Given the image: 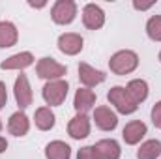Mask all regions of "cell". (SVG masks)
<instances>
[{
	"label": "cell",
	"instance_id": "cell-3",
	"mask_svg": "<svg viewBox=\"0 0 161 159\" xmlns=\"http://www.w3.org/2000/svg\"><path fill=\"white\" fill-rule=\"evenodd\" d=\"M107 99L116 107V111L122 112V114H131V112H135L137 107H139V105H135V103L131 101V97L127 96L125 88H122V86L111 88L109 94H107Z\"/></svg>",
	"mask_w": 161,
	"mask_h": 159
},
{
	"label": "cell",
	"instance_id": "cell-13",
	"mask_svg": "<svg viewBox=\"0 0 161 159\" xmlns=\"http://www.w3.org/2000/svg\"><path fill=\"white\" fill-rule=\"evenodd\" d=\"M94 103H96V94H94L92 90H88V88H79V90H77V94H75V101H73L77 112L86 114V112L94 107Z\"/></svg>",
	"mask_w": 161,
	"mask_h": 159
},
{
	"label": "cell",
	"instance_id": "cell-21",
	"mask_svg": "<svg viewBox=\"0 0 161 159\" xmlns=\"http://www.w3.org/2000/svg\"><path fill=\"white\" fill-rule=\"evenodd\" d=\"M34 120H36V125L41 131H49L54 125V114L51 112L49 107H40L36 111V114H34Z\"/></svg>",
	"mask_w": 161,
	"mask_h": 159
},
{
	"label": "cell",
	"instance_id": "cell-28",
	"mask_svg": "<svg viewBox=\"0 0 161 159\" xmlns=\"http://www.w3.org/2000/svg\"><path fill=\"white\" fill-rule=\"evenodd\" d=\"M0 131H2V122H0Z\"/></svg>",
	"mask_w": 161,
	"mask_h": 159
},
{
	"label": "cell",
	"instance_id": "cell-8",
	"mask_svg": "<svg viewBox=\"0 0 161 159\" xmlns=\"http://www.w3.org/2000/svg\"><path fill=\"white\" fill-rule=\"evenodd\" d=\"M94 120H96V125H97L99 129H103V131H113V129L116 127V123H118L116 114H114L109 107H105V105L96 107V111H94Z\"/></svg>",
	"mask_w": 161,
	"mask_h": 159
},
{
	"label": "cell",
	"instance_id": "cell-6",
	"mask_svg": "<svg viewBox=\"0 0 161 159\" xmlns=\"http://www.w3.org/2000/svg\"><path fill=\"white\" fill-rule=\"evenodd\" d=\"M82 23H84V26L90 28V30L101 28L103 23H105V13H103V9H101L99 6H96V4H86L84 9H82Z\"/></svg>",
	"mask_w": 161,
	"mask_h": 159
},
{
	"label": "cell",
	"instance_id": "cell-25",
	"mask_svg": "<svg viewBox=\"0 0 161 159\" xmlns=\"http://www.w3.org/2000/svg\"><path fill=\"white\" fill-rule=\"evenodd\" d=\"M6 101H8V92H6V86H4V82L0 80V111L4 109Z\"/></svg>",
	"mask_w": 161,
	"mask_h": 159
},
{
	"label": "cell",
	"instance_id": "cell-9",
	"mask_svg": "<svg viewBox=\"0 0 161 159\" xmlns=\"http://www.w3.org/2000/svg\"><path fill=\"white\" fill-rule=\"evenodd\" d=\"M144 135H146V123L141 120H133V122L125 123V127L122 131L125 144H137V142H141V139Z\"/></svg>",
	"mask_w": 161,
	"mask_h": 159
},
{
	"label": "cell",
	"instance_id": "cell-24",
	"mask_svg": "<svg viewBox=\"0 0 161 159\" xmlns=\"http://www.w3.org/2000/svg\"><path fill=\"white\" fill-rule=\"evenodd\" d=\"M152 122H154L156 127H159L161 129V101L159 103H156L154 109H152Z\"/></svg>",
	"mask_w": 161,
	"mask_h": 159
},
{
	"label": "cell",
	"instance_id": "cell-2",
	"mask_svg": "<svg viewBox=\"0 0 161 159\" xmlns=\"http://www.w3.org/2000/svg\"><path fill=\"white\" fill-rule=\"evenodd\" d=\"M68 82L62 79L58 80H49L45 86H43V99L47 101V105L51 107H56V105H62L66 96H68Z\"/></svg>",
	"mask_w": 161,
	"mask_h": 159
},
{
	"label": "cell",
	"instance_id": "cell-10",
	"mask_svg": "<svg viewBox=\"0 0 161 159\" xmlns=\"http://www.w3.org/2000/svg\"><path fill=\"white\" fill-rule=\"evenodd\" d=\"M58 49L64 52V54H77L82 51V38L79 34H73V32H68V34H62L58 38Z\"/></svg>",
	"mask_w": 161,
	"mask_h": 159
},
{
	"label": "cell",
	"instance_id": "cell-22",
	"mask_svg": "<svg viewBox=\"0 0 161 159\" xmlns=\"http://www.w3.org/2000/svg\"><path fill=\"white\" fill-rule=\"evenodd\" d=\"M146 32L150 36V40L161 41V15H154L148 19L146 23Z\"/></svg>",
	"mask_w": 161,
	"mask_h": 159
},
{
	"label": "cell",
	"instance_id": "cell-29",
	"mask_svg": "<svg viewBox=\"0 0 161 159\" xmlns=\"http://www.w3.org/2000/svg\"><path fill=\"white\" fill-rule=\"evenodd\" d=\"M159 62H161V52H159Z\"/></svg>",
	"mask_w": 161,
	"mask_h": 159
},
{
	"label": "cell",
	"instance_id": "cell-15",
	"mask_svg": "<svg viewBox=\"0 0 161 159\" xmlns=\"http://www.w3.org/2000/svg\"><path fill=\"white\" fill-rule=\"evenodd\" d=\"M28 127H30V123H28V118H26L25 112L19 111V112H13V114L9 116L8 129H9L11 135H15V137H23V135L28 133Z\"/></svg>",
	"mask_w": 161,
	"mask_h": 159
},
{
	"label": "cell",
	"instance_id": "cell-11",
	"mask_svg": "<svg viewBox=\"0 0 161 159\" xmlns=\"http://www.w3.org/2000/svg\"><path fill=\"white\" fill-rule=\"evenodd\" d=\"M79 79L84 86L92 88V86H96V84H99V82L105 80V73L103 71H97L92 66H88V64L82 62V64H79Z\"/></svg>",
	"mask_w": 161,
	"mask_h": 159
},
{
	"label": "cell",
	"instance_id": "cell-27",
	"mask_svg": "<svg viewBox=\"0 0 161 159\" xmlns=\"http://www.w3.org/2000/svg\"><path fill=\"white\" fill-rule=\"evenodd\" d=\"M6 148H8V142H6V139H4V137H0V154H2V152H6Z\"/></svg>",
	"mask_w": 161,
	"mask_h": 159
},
{
	"label": "cell",
	"instance_id": "cell-12",
	"mask_svg": "<svg viewBox=\"0 0 161 159\" xmlns=\"http://www.w3.org/2000/svg\"><path fill=\"white\" fill-rule=\"evenodd\" d=\"M68 133L73 139H84L90 135V120L86 114H77L75 118H71L69 125H68Z\"/></svg>",
	"mask_w": 161,
	"mask_h": 159
},
{
	"label": "cell",
	"instance_id": "cell-18",
	"mask_svg": "<svg viewBox=\"0 0 161 159\" xmlns=\"http://www.w3.org/2000/svg\"><path fill=\"white\" fill-rule=\"evenodd\" d=\"M45 156H47V159H69L71 148L62 140H53V142L47 144Z\"/></svg>",
	"mask_w": 161,
	"mask_h": 159
},
{
	"label": "cell",
	"instance_id": "cell-20",
	"mask_svg": "<svg viewBox=\"0 0 161 159\" xmlns=\"http://www.w3.org/2000/svg\"><path fill=\"white\" fill-rule=\"evenodd\" d=\"M161 156V142L159 140H146L144 144H141L137 157L139 159H158Z\"/></svg>",
	"mask_w": 161,
	"mask_h": 159
},
{
	"label": "cell",
	"instance_id": "cell-16",
	"mask_svg": "<svg viewBox=\"0 0 161 159\" xmlns=\"http://www.w3.org/2000/svg\"><path fill=\"white\" fill-rule=\"evenodd\" d=\"M96 152L99 159H118L120 157V144L113 139H103L96 144Z\"/></svg>",
	"mask_w": 161,
	"mask_h": 159
},
{
	"label": "cell",
	"instance_id": "cell-19",
	"mask_svg": "<svg viewBox=\"0 0 161 159\" xmlns=\"http://www.w3.org/2000/svg\"><path fill=\"white\" fill-rule=\"evenodd\" d=\"M17 38H19V34H17L15 25H11L8 21H2L0 23V47L6 49V47L15 45L17 43Z\"/></svg>",
	"mask_w": 161,
	"mask_h": 159
},
{
	"label": "cell",
	"instance_id": "cell-14",
	"mask_svg": "<svg viewBox=\"0 0 161 159\" xmlns=\"http://www.w3.org/2000/svg\"><path fill=\"white\" fill-rule=\"evenodd\" d=\"M32 62H34L32 52H17V54L6 58L0 66H2V69H25V68L32 66Z\"/></svg>",
	"mask_w": 161,
	"mask_h": 159
},
{
	"label": "cell",
	"instance_id": "cell-5",
	"mask_svg": "<svg viewBox=\"0 0 161 159\" xmlns=\"http://www.w3.org/2000/svg\"><path fill=\"white\" fill-rule=\"evenodd\" d=\"M38 77L41 79H49V80H58L60 77L66 75V66L58 64L54 58H41L36 66Z\"/></svg>",
	"mask_w": 161,
	"mask_h": 159
},
{
	"label": "cell",
	"instance_id": "cell-1",
	"mask_svg": "<svg viewBox=\"0 0 161 159\" xmlns=\"http://www.w3.org/2000/svg\"><path fill=\"white\" fill-rule=\"evenodd\" d=\"M109 66H111V71L113 73H116V75H127L133 69H137L139 56L133 51H118L116 54L111 56Z\"/></svg>",
	"mask_w": 161,
	"mask_h": 159
},
{
	"label": "cell",
	"instance_id": "cell-26",
	"mask_svg": "<svg viewBox=\"0 0 161 159\" xmlns=\"http://www.w3.org/2000/svg\"><path fill=\"white\" fill-rule=\"evenodd\" d=\"M154 6V2H148V4H141V2H133V8L135 9H148V8H152Z\"/></svg>",
	"mask_w": 161,
	"mask_h": 159
},
{
	"label": "cell",
	"instance_id": "cell-23",
	"mask_svg": "<svg viewBox=\"0 0 161 159\" xmlns=\"http://www.w3.org/2000/svg\"><path fill=\"white\" fill-rule=\"evenodd\" d=\"M77 159H99V156L96 152V146H84L79 150Z\"/></svg>",
	"mask_w": 161,
	"mask_h": 159
},
{
	"label": "cell",
	"instance_id": "cell-7",
	"mask_svg": "<svg viewBox=\"0 0 161 159\" xmlns=\"http://www.w3.org/2000/svg\"><path fill=\"white\" fill-rule=\"evenodd\" d=\"M15 99H17V105L21 109H26L32 105V90H30V82L26 79V75H19L15 80Z\"/></svg>",
	"mask_w": 161,
	"mask_h": 159
},
{
	"label": "cell",
	"instance_id": "cell-4",
	"mask_svg": "<svg viewBox=\"0 0 161 159\" xmlns=\"http://www.w3.org/2000/svg\"><path fill=\"white\" fill-rule=\"evenodd\" d=\"M75 15H77V6L73 0H58L51 9V17L58 25H69L75 19Z\"/></svg>",
	"mask_w": 161,
	"mask_h": 159
},
{
	"label": "cell",
	"instance_id": "cell-17",
	"mask_svg": "<svg viewBox=\"0 0 161 159\" xmlns=\"http://www.w3.org/2000/svg\"><path fill=\"white\" fill-rule=\"evenodd\" d=\"M125 92H127V96L131 97V101H133L135 105H139V103H142V101L148 97V84L141 79H135L125 86Z\"/></svg>",
	"mask_w": 161,
	"mask_h": 159
}]
</instances>
